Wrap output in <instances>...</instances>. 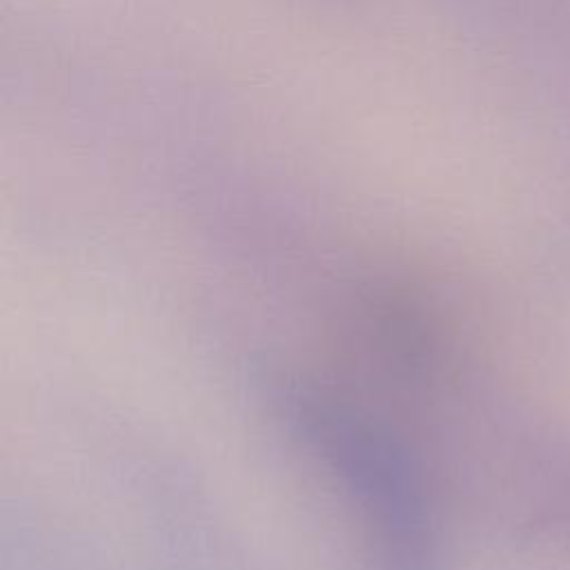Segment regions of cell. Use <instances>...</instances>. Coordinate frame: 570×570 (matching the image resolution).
I'll use <instances>...</instances> for the list:
<instances>
[{
  "instance_id": "6da1fadb",
  "label": "cell",
  "mask_w": 570,
  "mask_h": 570,
  "mask_svg": "<svg viewBox=\"0 0 570 570\" xmlns=\"http://www.w3.org/2000/svg\"><path fill=\"white\" fill-rule=\"evenodd\" d=\"M287 401L305 441L358 512L376 570H430L423 490L401 443L336 392L303 385Z\"/></svg>"
}]
</instances>
